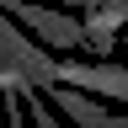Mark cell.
<instances>
[{"mask_svg": "<svg viewBox=\"0 0 128 128\" xmlns=\"http://www.w3.org/2000/svg\"><path fill=\"white\" fill-rule=\"evenodd\" d=\"M0 11H6L11 22H22L32 38L48 43V48H86V32H80V22L70 11H48L38 0H0Z\"/></svg>", "mask_w": 128, "mask_h": 128, "instance_id": "6da1fadb", "label": "cell"}, {"mask_svg": "<svg viewBox=\"0 0 128 128\" xmlns=\"http://www.w3.org/2000/svg\"><path fill=\"white\" fill-rule=\"evenodd\" d=\"M0 59L16 64L32 86H54L59 80V59L48 54V48H38V38H32L22 22H11L6 11H0Z\"/></svg>", "mask_w": 128, "mask_h": 128, "instance_id": "7a4b0ae2", "label": "cell"}, {"mask_svg": "<svg viewBox=\"0 0 128 128\" xmlns=\"http://www.w3.org/2000/svg\"><path fill=\"white\" fill-rule=\"evenodd\" d=\"M59 80H70L75 91L86 96H102V102H123L128 107V64H75V59H59Z\"/></svg>", "mask_w": 128, "mask_h": 128, "instance_id": "3957f363", "label": "cell"}, {"mask_svg": "<svg viewBox=\"0 0 128 128\" xmlns=\"http://www.w3.org/2000/svg\"><path fill=\"white\" fill-rule=\"evenodd\" d=\"M43 91H48V107H54L59 118H70L75 128H128L123 118H112L96 96L75 91V86H59V80H54V86H43Z\"/></svg>", "mask_w": 128, "mask_h": 128, "instance_id": "277c9868", "label": "cell"}, {"mask_svg": "<svg viewBox=\"0 0 128 128\" xmlns=\"http://www.w3.org/2000/svg\"><path fill=\"white\" fill-rule=\"evenodd\" d=\"M118 43H123V54H128V16H123V27H118Z\"/></svg>", "mask_w": 128, "mask_h": 128, "instance_id": "5b68a950", "label": "cell"}, {"mask_svg": "<svg viewBox=\"0 0 128 128\" xmlns=\"http://www.w3.org/2000/svg\"><path fill=\"white\" fill-rule=\"evenodd\" d=\"M59 6H96V0H59Z\"/></svg>", "mask_w": 128, "mask_h": 128, "instance_id": "8992f818", "label": "cell"}]
</instances>
